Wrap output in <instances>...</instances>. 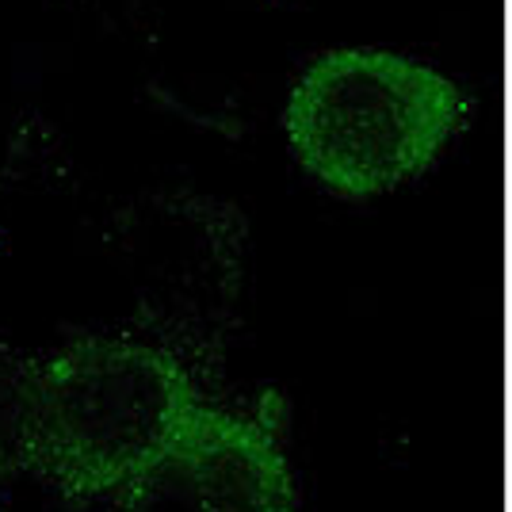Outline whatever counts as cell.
<instances>
[{
  "label": "cell",
  "mask_w": 512,
  "mask_h": 512,
  "mask_svg": "<svg viewBox=\"0 0 512 512\" xmlns=\"http://www.w3.org/2000/svg\"><path fill=\"white\" fill-rule=\"evenodd\" d=\"M463 119L444 73L390 50H333L302 73L283 127L299 161L348 195L417 176Z\"/></svg>",
  "instance_id": "7a4b0ae2"
},
{
  "label": "cell",
  "mask_w": 512,
  "mask_h": 512,
  "mask_svg": "<svg viewBox=\"0 0 512 512\" xmlns=\"http://www.w3.org/2000/svg\"><path fill=\"white\" fill-rule=\"evenodd\" d=\"M35 379H39V363H31L8 341H0V482L31 467Z\"/></svg>",
  "instance_id": "277c9868"
},
{
  "label": "cell",
  "mask_w": 512,
  "mask_h": 512,
  "mask_svg": "<svg viewBox=\"0 0 512 512\" xmlns=\"http://www.w3.org/2000/svg\"><path fill=\"white\" fill-rule=\"evenodd\" d=\"M119 512H295V493L264 428L199 406L169 451L123 486Z\"/></svg>",
  "instance_id": "3957f363"
},
{
  "label": "cell",
  "mask_w": 512,
  "mask_h": 512,
  "mask_svg": "<svg viewBox=\"0 0 512 512\" xmlns=\"http://www.w3.org/2000/svg\"><path fill=\"white\" fill-rule=\"evenodd\" d=\"M199 409L188 371L153 344L85 337L39 367L31 467L65 493L123 490Z\"/></svg>",
  "instance_id": "6da1fadb"
}]
</instances>
